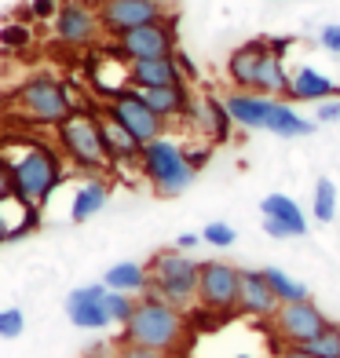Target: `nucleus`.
<instances>
[{
    "mask_svg": "<svg viewBox=\"0 0 340 358\" xmlns=\"http://www.w3.org/2000/svg\"><path fill=\"white\" fill-rule=\"evenodd\" d=\"M121 344H139V348H154V351H176L187 336V315L183 307L165 303L154 292H143L136 300V311L125 325Z\"/></svg>",
    "mask_w": 340,
    "mask_h": 358,
    "instance_id": "obj_2",
    "label": "nucleus"
},
{
    "mask_svg": "<svg viewBox=\"0 0 340 358\" xmlns=\"http://www.w3.org/2000/svg\"><path fill=\"white\" fill-rule=\"evenodd\" d=\"M99 26L103 34H110L113 41L132 34L139 26H150L157 19H165V4L161 0H99Z\"/></svg>",
    "mask_w": 340,
    "mask_h": 358,
    "instance_id": "obj_11",
    "label": "nucleus"
},
{
    "mask_svg": "<svg viewBox=\"0 0 340 358\" xmlns=\"http://www.w3.org/2000/svg\"><path fill=\"white\" fill-rule=\"evenodd\" d=\"M165 85H187L183 73H180V66H176V55H169V59L128 62V70H125V88L150 92V88H165Z\"/></svg>",
    "mask_w": 340,
    "mask_h": 358,
    "instance_id": "obj_17",
    "label": "nucleus"
},
{
    "mask_svg": "<svg viewBox=\"0 0 340 358\" xmlns=\"http://www.w3.org/2000/svg\"><path fill=\"white\" fill-rule=\"evenodd\" d=\"M52 26H55V41L66 44V48H88L103 34L99 11H95L88 0H62Z\"/></svg>",
    "mask_w": 340,
    "mask_h": 358,
    "instance_id": "obj_12",
    "label": "nucleus"
},
{
    "mask_svg": "<svg viewBox=\"0 0 340 358\" xmlns=\"http://www.w3.org/2000/svg\"><path fill=\"white\" fill-rule=\"evenodd\" d=\"M55 15H59V0H34V19L52 22Z\"/></svg>",
    "mask_w": 340,
    "mask_h": 358,
    "instance_id": "obj_36",
    "label": "nucleus"
},
{
    "mask_svg": "<svg viewBox=\"0 0 340 358\" xmlns=\"http://www.w3.org/2000/svg\"><path fill=\"white\" fill-rule=\"evenodd\" d=\"M103 296H106V285H80L66 296V318L77 325V329H92L99 333L110 325V315L103 307Z\"/></svg>",
    "mask_w": 340,
    "mask_h": 358,
    "instance_id": "obj_16",
    "label": "nucleus"
},
{
    "mask_svg": "<svg viewBox=\"0 0 340 358\" xmlns=\"http://www.w3.org/2000/svg\"><path fill=\"white\" fill-rule=\"evenodd\" d=\"M103 110H106V117H110V121H118V124H121L139 146H147V143H154L157 136H165V121H161L157 113L147 106L143 92H136V88L110 92Z\"/></svg>",
    "mask_w": 340,
    "mask_h": 358,
    "instance_id": "obj_7",
    "label": "nucleus"
},
{
    "mask_svg": "<svg viewBox=\"0 0 340 358\" xmlns=\"http://www.w3.org/2000/svg\"><path fill=\"white\" fill-rule=\"evenodd\" d=\"M22 329H26V315L19 311V307H0V336L15 340Z\"/></svg>",
    "mask_w": 340,
    "mask_h": 358,
    "instance_id": "obj_32",
    "label": "nucleus"
},
{
    "mask_svg": "<svg viewBox=\"0 0 340 358\" xmlns=\"http://www.w3.org/2000/svg\"><path fill=\"white\" fill-rule=\"evenodd\" d=\"M201 241H205V245H213V249H231L234 241H238V234H234L231 223L216 220V223H208L205 231H201Z\"/></svg>",
    "mask_w": 340,
    "mask_h": 358,
    "instance_id": "obj_30",
    "label": "nucleus"
},
{
    "mask_svg": "<svg viewBox=\"0 0 340 358\" xmlns=\"http://www.w3.org/2000/svg\"><path fill=\"white\" fill-rule=\"evenodd\" d=\"M330 325L326 311L315 303V300H300V303H282L271 318V329L274 336L282 340L285 348H304L311 336H318L322 329Z\"/></svg>",
    "mask_w": 340,
    "mask_h": 358,
    "instance_id": "obj_10",
    "label": "nucleus"
},
{
    "mask_svg": "<svg viewBox=\"0 0 340 358\" xmlns=\"http://www.w3.org/2000/svg\"><path fill=\"white\" fill-rule=\"evenodd\" d=\"M99 136H103V150H106V161L110 169H121V165H139V150L143 146L125 132L118 121H110L106 113L99 117Z\"/></svg>",
    "mask_w": 340,
    "mask_h": 358,
    "instance_id": "obj_21",
    "label": "nucleus"
},
{
    "mask_svg": "<svg viewBox=\"0 0 340 358\" xmlns=\"http://www.w3.org/2000/svg\"><path fill=\"white\" fill-rule=\"evenodd\" d=\"M267 132L271 136H282V139H300V136H311V121L300 117L293 110V103H274V113L267 121Z\"/></svg>",
    "mask_w": 340,
    "mask_h": 358,
    "instance_id": "obj_25",
    "label": "nucleus"
},
{
    "mask_svg": "<svg viewBox=\"0 0 340 358\" xmlns=\"http://www.w3.org/2000/svg\"><path fill=\"white\" fill-rule=\"evenodd\" d=\"M190 121H198L201 132L213 139V143H231L234 117H231V110L223 106L220 95H205L201 103H194V117H190Z\"/></svg>",
    "mask_w": 340,
    "mask_h": 358,
    "instance_id": "obj_22",
    "label": "nucleus"
},
{
    "mask_svg": "<svg viewBox=\"0 0 340 358\" xmlns=\"http://www.w3.org/2000/svg\"><path fill=\"white\" fill-rule=\"evenodd\" d=\"M318 41H322V48H326V52L340 55V22H330V26H322Z\"/></svg>",
    "mask_w": 340,
    "mask_h": 358,
    "instance_id": "obj_35",
    "label": "nucleus"
},
{
    "mask_svg": "<svg viewBox=\"0 0 340 358\" xmlns=\"http://www.w3.org/2000/svg\"><path fill=\"white\" fill-rule=\"evenodd\" d=\"M113 358H172L169 351H154V348H139V344H121L113 351Z\"/></svg>",
    "mask_w": 340,
    "mask_h": 358,
    "instance_id": "obj_33",
    "label": "nucleus"
},
{
    "mask_svg": "<svg viewBox=\"0 0 340 358\" xmlns=\"http://www.w3.org/2000/svg\"><path fill=\"white\" fill-rule=\"evenodd\" d=\"M136 300H139V296H128V292H113V289H106L103 307H106V315H110V325H125L128 318H132Z\"/></svg>",
    "mask_w": 340,
    "mask_h": 358,
    "instance_id": "obj_29",
    "label": "nucleus"
},
{
    "mask_svg": "<svg viewBox=\"0 0 340 358\" xmlns=\"http://www.w3.org/2000/svg\"><path fill=\"white\" fill-rule=\"evenodd\" d=\"M103 285L113 292H128V296H143L150 289V271L147 264H136V259H121L103 274Z\"/></svg>",
    "mask_w": 340,
    "mask_h": 358,
    "instance_id": "obj_24",
    "label": "nucleus"
},
{
    "mask_svg": "<svg viewBox=\"0 0 340 358\" xmlns=\"http://www.w3.org/2000/svg\"><path fill=\"white\" fill-rule=\"evenodd\" d=\"M55 146L66 157V165L85 172V176H103L110 169L106 150H103V136H99V117L92 110H73L55 128Z\"/></svg>",
    "mask_w": 340,
    "mask_h": 358,
    "instance_id": "obj_3",
    "label": "nucleus"
},
{
    "mask_svg": "<svg viewBox=\"0 0 340 358\" xmlns=\"http://www.w3.org/2000/svg\"><path fill=\"white\" fill-rule=\"evenodd\" d=\"M315 121H318V124H333V121H340V95H337V99H326V103H318V106H315Z\"/></svg>",
    "mask_w": 340,
    "mask_h": 358,
    "instance_id": "obj_34",
    "label": "nucleus"
},
{
    "mask_svg": "<svg viewBox=\"0 0 340 358\" xmlns=\"http://www.w3.org/2000/svg\"><path fill=\"white\" fill-rule=\"evenodd\" d=\"M11 201V198H8ZM8 201H0V245H4V241H11V231H15V223H11V216L4 213V205Z\"/></svg>",
    "mask_w": 340,
    "mask_h": 358,
    "instance_id": "obj_38",
    "label": "nucleus"
},
{
    "mask_svg": "<svg viewBox=\"0 0 340 358\" xmlns=\"http://www.w3.org/2000/svg\"><path fill=\"white\" fill-rule=\"evenodd\" d=\"M11 103L26 121L48 124V128H59L77 110V103L70 99V88L52 73H34L29 80H22V85L15 88Z\"/></svg>",
    "mask_w": 340,
    "mask_h": 358,
    "instance_id": "obj_5",
    "label": "nucleus"
},
{
    "mask_svg": "<svg viewBox=\"0 0 340 358\" xmlns=\"http://www.w3.org/2000/svg\"><path fill=\"white\" fill-rule=\"evenodd\" d=\"M264 278L271 285V292L278 296V303H300V300H311V289L304 282H297L293 274H285L282 267H264Z\"/></svg>",
    "mask_w": 340,
    "mask_h": 358,
    "instance_id": "obj_26",
    "label": "nucleus"
},
{
    "mask_svg": "<svg viewBox=\"0 0 340 358\" xmlns=\"http://www.w3.org/2000/svg\"><path fill=\"white\" fill-rule=\"evenodd\" d=\"M176 19L165 15L150 26H139L132 34H125L113 41V52H118L125 62H143V59H169L176 55Z\"/></svg>",
    "mask_w": 340,
    "mask_h": 358,
    "instance_id": "obj_9",
    "label": "nucleus"
},
{
    "mask_svg": "<svg viewBox=\"0 0 340 358\" xmlns=\"http://www.w3.org/2000/svg\"><path fill=\"white\" fill-rule=\"evenodd\" d=\"M11 198V176H8V161L0 157V201Z\"/></svg>",
    "mask_w": 340,
    "mask_h": 358,
    "instance_id": "obj_41",
    "label": "nucleus"
},
{
    "mask_svg": "<svg viewBox=\"0 0 340 358\" xmlns=\"http://www.w3.org/2000/svg\"><path fill=\"white\" fill-rule=\"evenodd\" d=\"M8 161V176H11V198L22 205L41 208L52 194L62 187L66 179V157L59 154V146L41 143V139H26L19 157H4Z\"/></svg>",
    "mask_w": 340,
    "mask_h": 358,
    "instance_id": "obj_1",
    "label": "nucleus"
},
{
    "mask_svg": "<svg viewBox=\"0 0 340 358\" xmlns=\"http://www.w3.org/2000/svg\"><path fill=\"white\" fill-rule=\"evenodd\" d=\"M150 289L154 296H161L165 303H176V307H190L198 300V271L201 264L194 256L180 252V249H161L150 256Z\"/></svg>",
    "mask_w": 340,
    "mask_h": 358,
    "instance_id": "obj_6",
    "label": "nucleus"
},
{
    "mask_svg": "<svg viewBox=\"0 0 340 358\" xmlns=\"http://www.w3.org/2000/svg\"><path fill=\"white\" fill-rule=\"evenodd\" d=\"M176 66H180V73H183V80H198V66L187 59V52L183 48H176Z\"/></svg>",
    "mask_w": 340,
    "mask_h": 358,
    "instance_id": "obj_37",
    "label": "nucleus"
},
{
    "mask_svg": "<svg viewBox=\"0 0 340 358\" xmlns=\"http://www.w3.org/2000/svg\"><path fill=\"white\" fill-rule=\"evenodd\" d=\"M274 103L271 95H260V92H241V88H231L223 95V106L231 110V117L238 128H249V132H267V121L274 113Z\"/></svg>",
    "mask_w": 340,
    "mask_h": 358,
    "instance_id": "obj_14",
    "label": "nucleus"
},
{
    "mask_svg": "<svg viewBox=\"0 0 340 358\" xmlns=\"http://www.w3.org/2000/svg\"><path fill=\"white\" fill-rule=\"evenodd\" d=\"M29 41H34V34H29V26H22V22H8L0 29V44H4L8 52H22V48H29Z\"/></svg>",
    "mask_w": 340,
    "mask_h": 358,
    "instance_id": "obj_31",
    "label": "nucleus"
},
{
    "mask_svg": "<svg viewBox=\"0 0 340 358\" xmlns=\"http://www.w3.org/2000/svg\"><path fill=\"white\" fill-rule=\"evenodd\" d=\"M238 292H241V271L223 264V259H205L198 271V307L213 315L238 311Z\"/></svg>",
    "mask_w": 340,
    "mask_h": 358,
    "instance_id": "obj_8",
    "label": "nucleus"
},
{
    "mask_svg": "<svg viewBox=\"0 0 340 358\" xmlns=\"http://www.w3.org/2000/svg\"><path fill=\"white\" fill-rule=\"evenodd\" d=\"M147 106L157 113L161 121H183V117H194V99H190V88L187 85H165V88H150L143 92Z\"/></svg>",
    "mask_w": 340,
    "mask_h": 358,
    "instance_id": "obj_20",
    "label": "nucleus"
},
{
    "mask_svg": "<svg viewBox=\"0 0 340 358\" xmlns=\"http://www.w3.org/2000/svg\"><path fill=\"white\" fill-rule=\"evenodd\" d=\"M198 245H205V241H201V234H180V238H176V249H180V252H190V249H198Z\"/></svg>",
    "mask_w": 340,
    "mask_h": 358,
    "instance_id": "obj_39",
    "label": "nucleus"
},
{
    "mask_svg": "<svg viewBox=\"0 0 340 358\" xmlns=\"http://www.w3.org/2000/svg\"><path fill=\"white\" fill-rule=\"evenodd\" d=\"M271 55V37H253L246 44H238L231 59H227V77H231V85L241 88V92H253L256 85V73H260V66L267 62Z\"/></svg>",
    "mask_w": 340,
    "mask_h": 358,
    "instance_id": "obj_15",
    "label": "nucleus"
},
{
    "mask_svg": "<svg viewBox=\"0 0 340 358\" xmlns=\"http://www.w3.org/2000/svg\"><path fill=\"white\" fill-rule=\"evenodd\" d=\"M208 154H213V150H208V146H201V150H187V161H190V169H194V172H201V169H205V161H208Z\"/></svg>",
    "mask_w": 340,
    "mask_h": 358,
    "instance_id": "obj_40",
    "label": "nucleus"
},
{
    "mask_svg": "<svg viewBox=\"0 0 340 358\" xmlns=\"http://www.w3.org/2000/svg\"><path fill=\"white\" fill-rule=\"evenodd\" d=\"M289 48H293V37H271V52L278 55V59H285Z\"/></svg>",
    "mask_w": 340,
    "mask_h": 358,
    "instance_id": "obj_42",
    "label": "nucleus"
},
{
    "mask_svg": "<svg viewBox=\"0 0 340 358\" xmlns=\"http://www.w3.org/2000/svg\"><path fill=\"white\" fill-rule=\"evenodd\" d=\"M337 183L333 179H318L315 183V198H311V216L318 220V223H333V216H337Z\"/></svg>",
    "mask_w": 340,
    "mask_h": 358,
    "instance_id": "obj_27",
    "label": "nucleus"
},
{
    "mask_svg": "<svg viewBox=\"0 0 340 358\" xmlns=\"http://www.w3.org/2000/svg\"><path fill=\"white\" fill-rule=\"evenodd\" d=\"M278 296L271 292L264 271H241V292H238V311L249 318H274L278 311Z\"/></svg>",
    "mask_w": 340,
    "mask_h": 358,
    "instance_id": "obj_19",
    "label": "nucleus"
},
{
    "mask_svg": "<svg viewBox=\"0 0 340 358\" xmlns=\"http://www.w3.org/2000/svg\"><path fill=\"white\" fill-rule=\"evenodd\" d=\"M278 358H315V355H311V351H304V348H282Z\"/></svg>",
    "mask_w": 340,
    "mask_h": 358,
    "instance_id": "obj_43",
    "label": "nucleus"
},
{
    "mask_svg": "<svg viewBox=\"0 0 340 358\" xmlns=\"http://www.w3.org/2000/svg\"><path fill=\"white\" fill-rule=\"evenodd\" d=\"M136 169L154 187V194H161V198H176V194H183L194 183V176H198L190 169V161H187V150L176 139H169V136H157L154 143L143 146Z\"/></svg>",
    "mask_w": 340,
    "mask_h": 358,
    "instance_id": "obj_4",
    "label": "nucleus"
},
{
    "mask_svg": "<svg viewBox=\"0 0 340 358\" xmlns=\"http://www.w3.org/2000/svg\"><path fill=\"white\" fill-rule=\"evenodd\" d=\"M340 95V85L337 80H330L322 70L315 66H300L293 70V77H289V92H285V103H326V99H337Z\"/></svg>",
    "mask_w": 340,
    "mask_h": 358,
    "instance_id": "obj_18",
    "label": "nucleus"
},
{
    "mask_svg": "<svg viewBox=\"0 0 340 358\" xmlns=\"http://www.w3.org/2000/svg\"><path fill=\"white\" fill-rule=\"evenodd\" d=\"M304 351H311L315 358H340V322H330L318 336L307 340Z\"/></svg>",
    "mask_w": 340,
    "mask_h": 358,
    "instance_id": "obj_28",
    "label": "nucleus"
},
{
    "mask_svg": "<svg viewBox=\"0 0 340 358\" xmlns=\"http://www.w3.org/2000/svg\"><path fill=\"white\" fill-rule=\"evenodd\" d=\"M110 201V179L106 176H88L85 183H77L73 190V201H70V220L73 223H85L95 213H103Z\"/></svg>",
    "mask_w": 340,
    "mask_h": 358,
    "instance_id": "obj_23",
    "label": "nucleus"
},
{
    "mask_svg": "<svg viewBox=\"0 0 340 358\" xmlns=\"http://www.w3.org/2000/svg\"><path fill=\"white\" fill-rule=\"evenodd\" d=\"M260 216H264V231L271 238H278V241L307 234V216L289 194H267V198L260 201Z\"/></svg>",
    "mask_w": 340,
    "mask_h": 358,
    "instance_id": "obj_13",
    "label": "nucleus"
}]
</instances>
